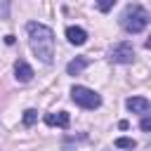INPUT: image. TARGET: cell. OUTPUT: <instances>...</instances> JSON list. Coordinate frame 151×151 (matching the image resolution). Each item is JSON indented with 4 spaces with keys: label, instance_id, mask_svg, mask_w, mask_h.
I'll use <instances>...</instances> for the list:
<instances>
[{
    "label": "cell",
    "instance_id": "obj_1",
    "mask_svg": "<svg viewBox=\"0 0 151 151\" xmlns=\"http://www.w3.org/2000/svg\"><path fill=\"white\" fill-rule=\"evenodd\" d=\"M26 33H28L31 52L42 64H52L54 61V33H52V28L45 24H38V21H28Z\"/></svg>",
    "mask_w": 151,
    "mask_h": 151
},
{
    "label": "cell",
    "instance_id": "obj_2",
    "mask_svg": "<svg viewBox=\"0 0 151 151\" xmlns=\"http://www.w3.org/2000/svg\"><path fill=\"white\" fill-rule=\"evenodd\" d=\"M151 21V14L146 12V7L142 5H127L120 14V26L127 31V33H142Z\"/></svg>",
    "mask_w": 151,
    "mask_h": 151
},
{
    "label": "cell",
    "instance_id": "obj_3",
    "mask_svg": "<svg viewBox=\"0 0 151 151\" xmlns=\"http://www.w3.org/2000/svg\"><path fill=\"white\" fill-rule=\"evenodd\" d=\"M71 99H73L76 106L87 109V111H94V109L101 106V97H99L94 90L85 87V85H73V87H71Z\"/></svg>",
    "mask_w": 151,
    "mask_h": 151
},
{
    "label": "cell",
    "instance_id": "obj_4",
    "mask_svg": "<svg viewBox=\"0 0 151 151\" xmlns=\"http://www.w3.org/2000/svg\"><path fill=\"white\" fill-rule=\"evenodd\" d=\"M109 59L113 64H132L134 61V47L130 42H118L109 50Z\"/></svg>",
    "mask_w": 151,
    "mask_h": 151
},
{
    "label": "cell",
    "instance_id": "obj_5",
    "mask_svg": "<svg viewBox=\"0 0 151 151\" xmlns=\"http://www.w3.org/2000/svg\"><path fill=\"white\" fill-rule=\"evenodd\" d=\"M125 106H127V111L142 113V116H146V113L151 111V101H149L146 97H127V99H125Z\"/></svg>",
    "mask_w": 151,
    "mask_h": 151
},
{
    "label": "cell",
    "instance_id": "obj_6",
    "mask_svg": "<svg viewBox=\"0 0 151 151\" xmlns=\"http://www.w3.org/2000/svg\"><path fill=\"white\" fill-rule=\"evenodd\" d=\"M33 68L28 66V61H24V59H17V64H14V78L19 80V83H31L33 80Z\"/></svg>",
    "mask_w": 151,
    "mask_h": 151
},
{
    "label": "cell",
    "instance_id": "obj_7",
    "mask_svg": "<svg viewBox=\"0 0 151 151\" xmlns=\"http://www.w3.org/2000/svg\"><path fill=\"white\" fill-rule=\"evenodd\" d=\"M66 40H68L71 45L80 47V45L87 42V31L80 28V26H68V28H66Z\"/></svg>",
    "mask_w": 151,
    "mask_h": 151
},
{
    "label": "cell",
    "instance_id": "obj_8",
    "mask_svg": "<svg viewBox=\"0 0 151 151\" xmlns=\"http://www.w3.org/2000/svg\"><path fill=\"white\" fill-rule=\"evenodd\" d=\"M42 120H45V125H50V127L57 125V127H64V130H66L68 123H71V116H68L66 111H59V113H45Z\"/></svg>",
    "mask_w": 151,
    "mask_h": 151
},
{
    "label": "cell",
    "instance_id": "obj_9",
    "mask_svg": "<svg viewBox=\"0 0 151 151\" xmlns=\"http://www.w3.org/2000/svg\"><path fill=\"white\" fill-rule=\"evenodd\" d=\"M87 66H90V59H87V57H76V59H71V61L66 64V73H68V76H78V73H83Z\"/></svg>",
    "mask_w": 151,
    "mask_h": 151
},
{
    "label": "cell",
    "instance_id": "obj_10",
    "mask_svg": "<svg viewBox=\"0 0 151 151\" xmlns=\"http://www.w3.org/2000/svg\"><path fill=\"white\" fill-rule=\"evenodd\" d=\"M35 120H38V111H35V109H26L24 116H21V123H24L26 127H31Z\"/></svg>",
    "mask_w": 151,
    "mask_h": 151
},
{
    "label": "cell",
    "instance_id": "obj_11",
    "mask_svg": "<svg viewBox=\"0 0 151 151\" xmlns=\"http://www.w3.org/2000/svg\"><path fill=\"white\" fill-rule=\"evenodd\" d=\"M116 2H118V0H94L97 9H99V12H104V14H106V12H111Z\"/></svg>",
    "mask_w": 151,
    "mask_h": 151
},
{
    "label": "cell",
    "instance_id": "obj_12",
    "mask_svg": "<svg viewBox=\"0 0 151 151\" xmlns=\"http://www.w3.org/2000/svg\"><path fill=\"white\" fill-rule=\"evenodd\" d=\"M116 146H118V149H134L137 142L130 139V137H118V139H116Z\"/></svg>",
    "mask_w": 151,
    "mask_h": 151
},
{
    "label": "cell",
    "instance_id": "obj_13",
    "mask_svg": "<svg viewBox=\"0 0 151 151\" xmlns=\"http://www.w3.org/2000/svg\"><path fill=\"white\" fill-rule=\"evenodd\" d=\"M12 12V0H0V19H9Z\"/></svg>",
    "mask_w": 151,
    "mask_h": 151
},
{
    "label": "cell",
    "instance_id": "obj_14",
    "mask_svg": "<svg viewBox=\"0 0 151 151\" xmlns=\"http://www.w3.org/2000/svg\"><path fill=\"white\" fill-rule=\"evenodd\" d=\"M139 127H142L144 132H151V116H144V118L139 120Z\"/></svg>",
    "mask_w": 151,
    "mask_h": 151
},
{
    "label": "cell",
    "instance_id": "obj_15",
    "mask_svg": "<svg viewBox=\"0 0 151 151\" xmlns=\"http://www.w3.org/2000/svg\"><path fill=\"white\" fill-rule=\"evenodd\" d=\"M118 127H120V130H127V127H130V123H127V120H120V123H118Z\"/></svg>",
    "mask_w": 151,
    "mask_h": 151
},
{
    "label": "cell",
    "instance_id": "obj_16",
    "mask_svg": "<svg viewBox=\"0 0 151 151\" xmlns=\"http://www.w3.org/2000/svg\"><path fill=\"white\" fill-rule=\"evenodd\" d=\"M5 42L7 45H14V35H5Z\"/></svg>",
    "mask_w": 151,
    "mask_h": 151
},
{
    "label": "cell",
    "instance_id": "obj_17",
    "mask_svg": "<svg viewBox=\"0 0 151 151\" xmlns=\"http://www.w3.org/2000/svg\"><path fill=\"white\" fill-rule=\"evenodd\" d=\"M144 47H146V50H151V35H149V38L144 40Z\"/></svg>",
    "mask_w": 151,
    "mask_h": 151
}]
</instances>
